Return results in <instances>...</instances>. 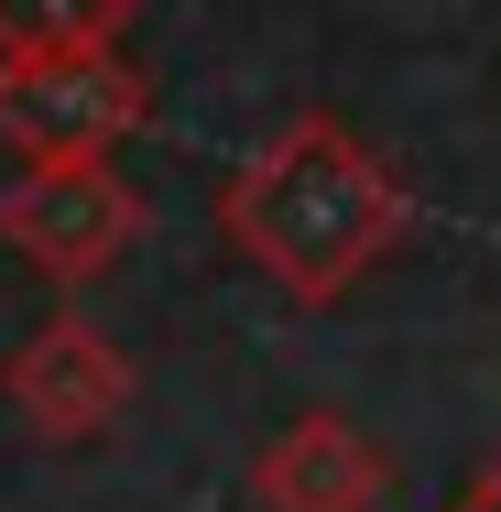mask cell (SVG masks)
Instances as JSON below:
<instances>
[{
    "instance_id": "obj_5",
    "label": "cell",
    "mask_w": 501,
    "mask_h": 512,
    "mask_svg": "<svg viewBox=\"0 0 501 512\" xmlns=\"http://www.w3.org/2000/svg\"><path fill=\"white\" fill-rule=\"evenodd\" d=\"M382 491H393V458L349 414H295L251 458V502L262 512H382Z\"/></svg>"
},
{
    "instance_id": "obj_3",
    "label": "cell",
    "mask_w": 501,
    "mask_h": 512,
    "mask_svg": "<svg viewBox=\"0 0 501 512\" xmlns=\"http://www.w3.org/2000/svg\"><path fill=\"white\" fill-rule=\"evenodd\" d=\"M153 120V77L109 44V55H0V142H22V164L55 153H120Z\"/></svg>"
},
{
    "instance_id": "obj_1",
    "label": "cell",
    "mask_w": 501,
    "mask_h": 512,
    "mask_svg": "<svg viewBox=\"0 0 501 512\" xmlns=\"http://www.w3.org/2000/svg\"><path fill=\"white\" fill-rule=\"evenodd\" d=\"M403 229H414V186L327 109H295L218 186V240L295 306H338L349 284H371V262H393Z\"/></svg>"
},
{
    "instance_id": "obj_7",
    "label": "cell",
    "mask_w": 501,
    "mask_h": 512,
    "mask_svg": "<svg viewBox=\"0 0 501 512\" xmlns=\"http://www.w3.org/2000/svg\"><path fill=\"white\" fill-rule=\"evenodd\" d=\"M447 512H501V458H491V469H480V480H469V491H458Z\"/></svg>"
},
{
    "instance_id": "obj_4",
    "label": "cell",
    "mask_w": 501,
    "mask_h": 512,
    "mask_svg": "<svg viewBox=\"0 0 501 512\" xmlns=\"http://www.w3.org/2000/svg\"><path fill=\"white\" fill-rule=\"evenodd\" d=\"M0 404L22 414L44 447H88L131 414V349L109 338L99 316L55 306L44 327H22V349L0 360Z\"/></svg>"
},
{
    "instance_id": "obj_2",
    "label": "cell",
    "mask_w": 501,
    "mask_h": 512,
    "mask_svg": "<svg viewBox=\"0 0 501 512\" xmlns=\"http://www.w3.org/2000/svg\"><path fill=\"white\" fill-rule=\"evenodd\" d=\"M142 186L109 164V153H55V164H22L11 186H0V240H11V262H33L55 295H77V284H99L109 262L142 240Z\"/></svg>"
},
{
    "instance_id": "obj_6",
    "label": "cell",
    "mask_w": 501,
    "mask_h": 512,
    "mask_svg": "<svg viewBox=\"0 0 501 512\" xmlns=\"http://www.w3.org/2000/svg\"><path fill=\"white\" fill-rule=\"evenodd\" d=\"M142 0H0V55H109Z\"/></svg>"
}]
</instances>
